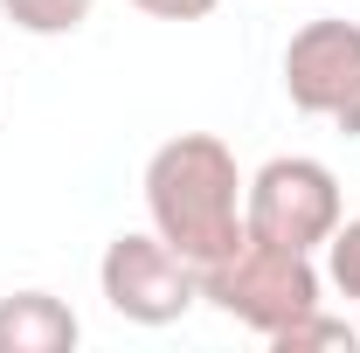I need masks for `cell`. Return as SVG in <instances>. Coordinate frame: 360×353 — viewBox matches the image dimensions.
Wrapping results in <instances>:
<instances>
[{"label": "cell", "mask_w": 360, "mask_h": 353, "mask_svg": "<svg viewBox=\"0 0 360 353\" xmlns=\"http://www.w3.org/2000/svg\"><path fill=\"white\" fill-rule=\"evenodd\" d=\"M340 222H347V208H340V180H333L326 160L284 153V160H264L257 174L243 180V229L264 236V243L326 250V236Z\"/></svg>", "instance_id": "3"}, {"label": "cell", "mask_w": 360, "mask_h": 353, "mask_svg": "<svg viewBox=\"0 0 360 353\" xmlns=\"http://www.w3.org/2000/svg\"><path fill=\"white\" fill-rule=\"evenodd\" d=\"M125 7H139V14H153V21H208L222 0H125Z\"/></svg>", "instance_id": "10"}, {"label": "cell", "mask_w": 360, "mask_h": 353, "mask_svg": "<svg viewBox=\"0 0 360 353\" xmlns=\"http://www.w3.org/2000/svg\"><path fill=\"white\" fill-rule=\"evenodd\" d=\"M284 97L360 139V21H305L284 42Z\"/></svg>", "instance_id": "5"}, {"label": "cell", "mask_w": 360, "mask_h": 353, "mask_svg": "<svg viewBox=\"0 0 360 353\" xmlns=\"http://www.w3.org/2000/svg\"><path fill=\"white\" fill-rule=\"evenodd\" d=\"M97 0H0V14L21 28V35H77L90 21Z\"/></svg>", "instance_id": "8"}, {"label": "cell", "mask_w": 360, "mask_h": 353, "mask_svg": "<svg viewBox=\"0 0 360 353\" xmlns=\"http://www.w3.org/2000/svg\"><path fill=\"white\" fill-rule=\"evenodd\" d=\"M97 291L125 326H174L201 305V264H187L160 229L153 236L125 229V236H111V250L97 264Z\"/></svg>", "instance_id": "4"}, {"label": "cell", "mask_w": 360, "mask_h": 353, "mask_svg": "<svg viewBox=\"0 0 360 353\" xmlns=\"http://www.w3.org/2000/svg\"><path fill=\"white\" fill-rule=\"evenodd\" d=\"M146 215L187 264L243 243V167L215 132H180L146 160Z\"/></svg>", "instance_id": "1"}, {"label": "cell", "mask_w": 360, "mask_h": 353, "mask_svg": "<svg viewBox=\"0 0 360 353\" xmlns=\"http://www.w3.org/2000/svg\"><path fill=\"white\" fill-rule=\"evenodd\" d=\"M270 347H277V353H360V333L319 305V312H305V319H291Z\"/></svg>", "instance_id": "7"}, {"label": "cell", "mask_w": 360, "mask_h": 353, "mask_svg": "<svg viewBox=\"0 0 360 353\" xmlns=\"http://www.w3.org/2000/svg\"><path fill=\"white\" fill-rule=\"evenodd\" d=\"M326 284H333L340 298H354V305H360V215L340 222V229L326 236Z\"/></svg>", "instance_id": "9"}, {"label": "cell", "mask_w": 360, "mask_h": 353, "mask_svg": "<svg viewBox=\"0 0 360 353\" xmlns=\"http://www.w3.org/2000/svg\"><path fill=\"white\" fill-rule=\"evenodd\" d=\"M77 340H84V326L56 291H7L0 298V353H70Z\"/></svg>", "instance_id": "6"}, {"label": "cell", "mask_w": 360, "mask_h": 353, "mask_svg": "<svg viewBox=\"0 0 360 353\" xmlns=\"http://www.w3.org/2000/svg\"><path fill=\"white\" fill-rule=\"evenodd\" d=\"M201 298L222 319L250 326L257 340H277L291 319L326 305V270L312 264V250H284V243H264L243 229L236 250L201 264Z\"/></svg>", "instance_id": "2"}]
</instances>
